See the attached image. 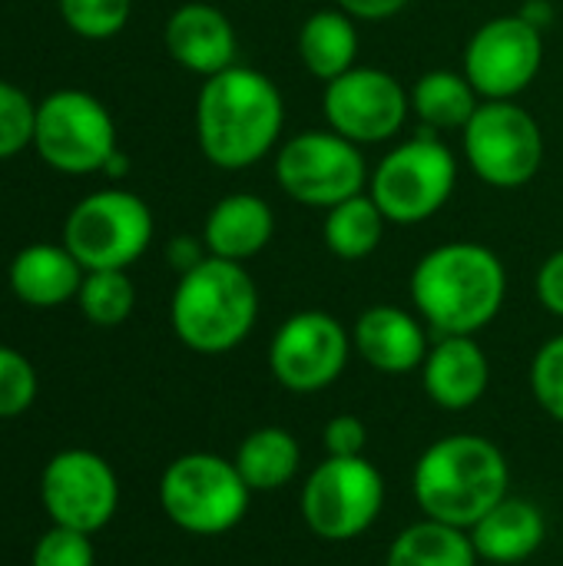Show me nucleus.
I'll list each match as a JSON object with an SVG mask.
<instances>
[{
  "label": "nucleus",
  "mask_w": 563,
  "mask_h": 566,
  "mask_svg": "<svg viewBox=\"0 0 563 566\" xmlns=\"http://www.w3.org/2000/svg\"><path fill=\"white\" fill-rule=\"evenodd\" d=\"M471 172L494 189L528 186L544 163L541 123L514 99H484L461 129Z\"/></svg>",
  "instance_id": "11"
},
{
  "label": "nucleus",
  "mask_w": 563,
  "mask_h": 566,
  "mask_svg": "<svg viewBox=\"0 0 563 566\" xmlns=\"http://www.w3.org/2000/svg\"><path fill=\"white\" fill-rule=\"evenodd\" d=\"M63 23L83 40L116 36L133 13V0H56Z\"/></svg>",
  "instance_id": "28"
},
{
  "label": "nucleus",
  "mask_w": 563,
  "mask_h": 566,
  "mask_svg": "<svg viewBox=\"0 0 563 566\" xmlns=\"http://www.w3.org/2000/svg\"><path fill=\"white\" fill-rule=\"evenodd\" d=\"M458 186V163L435 133H418L378 159L368 196L395 226H418L438 216Z\"/></svg>",
  "instance_id": "6"
},
{
  "label": "nucleus",
  "mask_w": 563,
  "mask_h": 566,
  "mask_svg": "<svg viewBox=\"0 0 563 566\" xmlns=\"http://www.w3.org/2000/svg\"><path fill=\"white\" fill-rule=\"evenodd\" d=\"M411 491L425 517L471 531L511 494V464L491 438L445 434L415 461Z\"/></svg>",
  "instance_id": "3"
},
{
  "label": "nucleus",
  "mask_w": 563,
  "mask_h": 566,
  "mask_svg": "<svg viewBox=\"0 0 563 566\" xmlns=\"http://www.w3.org/2000/svg\"><path fill=\"white\" fill-rule=\"evenodd\" d=\"M531 391L541 411L563 424V335L548 338L531 361Z\"/></svg>",
  "instance_id": "30"
},
{
  "label": "nucleus",
  "mask_w": 563,
  "mask_h": 566,
  "mask_svg": "<svg viewBox=\"0 0 563 566\" xmlns=\"http://www.w3.org/2000/svg\"><path fill=\"white\" fill-rule=\"evenodd\" d=\"M352 348L358 358L382 375L421 371L428 358V325L398 305H372L355 318Z\"/></svg>",
  "instance_id": "17"
},
{
  "label": "nucleus",
  "mask_w": 563,
  "mask_h": 566,
  "mask_svg": "<svg viewBox=\"0 0 563 566\" xmlns=\"http://www.w3.org/2000/svg\"><path fill=\"white\" fill-rule=\"evenodd\" d=\"M86 269L66 245L33 242L10 262V292L30 308H56L76 298Z\"/></svg>",
  "instance_id": "21"
},
{
  "label": "nucleus",
  "mask_w": 563,
  "mask_h": 566,
  "mask_svg": "<svg viewBox=\"0 0 563 566\" xmlns=\"http://www.w3.org/2000/svg\"><path fill=\"white\" fill-rule=\"evenodd\" d=\"M33 123L37 103L13 83L0 80V159H10L20 149L33 146Z\"/></svg>",
  "instance_id": "29"
},
{
  "label": "nucleus",
  "mask_w": 563,
  "mask_h": 566,
  "mask_svg": "<svg viewBox=\"0 0 563 566\" xmlns=\"http://www.w3.org/2000/svg\"><path fill=\"white\" fill-rule=\"evenodd\" d=\"M285 126L279 86L252 66H229L202 80L196 96V139L202 156L226 172L262 163Z\"/></svg>",
  "instance_id": "1"
},
{
  "label": "nucleus",
  "mask_w": 563,
  "mask_h": 566,
  "mask_svg": "<svg viewBox=\"0 0 563 566\" xmlns=\"http://www.w3.org/2000/svg\"><path fill=\"white\" fill-rule=\"evenodd\" d=\"M33 149L56 172H103L106 159L119 149L116 123L103 99H96L93 93L56 90L43 103H37Z\"/></svg>",
  "instance_id": "10"
},
{
  "label": "nucleus",
  "mask_w": 563,
  "mask_h": 566,
  "mask_svg": "<svg viewBox=\"0 0 563 566\" xmlns=\"http://www.w3.org/2000/svg\"><path fill=\"white\" fill-rule=\"evenodd\" d=\"M232 461L252 494H272L295 481L302 468V448L289 428L265 424L242 438Z\"/></svg>",
  "instance_id": "23"
},
{
  "label": "nucleus",
  "mask_w": 563,
  "mask_h": 566,
  "mask_svg": "<svg viewBox=\"0 0 563 566\" xmlns=\"http://www.w3.org/2000/svg\"><path fill=\"white\" fill-rule=\"evenodd\" d=\"M544 30L521 13H504L481 23L465 46V76L481 99H514L541 73Z\"/></svg>",
  "instance_id": "14"
},
{
  "label": "nucleus",
  "mask_w": 563,
  "mask_h": 566,
  "mask_svg": "<svg viewBox=\"0 0 563 566\" xmlns=\"http://www.w3.org/2000/svg\"><path fill=\"white\" fill-rule=\"evenodd\" d=\"M385 226H388V219L382 216L375 199L368 192H358V196L325 209L322 239H325V249L335 259L362 262V259H368L382 245Z\"/></svg>",
  "instance_id": "26"
},
{
  "label": "nucleus",
  "mask_w": 563,
  "mask_h": 566,
  "mask_svg": "<svg viewBox=\"0 0 563 566\" xmlns=\"http://www.w3.org/2000/svg\"><path fill=\"white\" fill-rule=\"evenodd\" d=\"M166 259H169V265H173L179 275H186V272H189V269H196L202 259H209V249H206V242H202V239L176 235V239L166 245Z\"/></svg>",
  "instance_id": "35"
},
{
  "label": "nucleus",
  "mask_w": 563,
  "mask_h": 566,
  "mask_svg": "<svg viewBox=\"0 0 563 566\" xmlns=\"http://www.w3.org/2000/svg\"><path fill=\"white\" fill-rule=\"evenodd\" d=\"M322 109L329 129L358 146H372L388 143L402 133L411 113V93L388 70L352 66L348 73L325 83Z\"/></svg>",
  "instance_id": "13"
},
{
  "label": "nucleus",
  "mask_w": 563,
  "mask_h": 566,
  "mask_svg": "<svg viewBox=\"0 0 563 566\" xmlns=\"http://www.w3.org/2000/svg\"><path fill=\"white\" fill-rule=\"evenodd\" d=\"M481 557L471 544V534L441 521H418L405 527L388 554L385 566H478Z\"/></svg>",
  "instance_id": "25"
},
{
  "label": "nucleus",
  "mask_w": 563,
  "mask_h": 566,
  "mask_svg": "<svg viewBox=\"0 0 563 566\" xmlns=\"http://www.w3.org/2000/svg\"><path fill=\"white\" fill-rule=\"evenodd\" d=\"M295 46H299L302 66L322 83L358 66L355 63L358 60V30H355V20L342 7L315 10L312 17H305V23L299 27Z\"/></svg>",
  "instance_id": "22"
},
{
  "label": "nucleus",
  "mask_w": 563,
  "mask_h": 566,
  "mask_svg": "<svg viewBox=\"0 0 563 566\" xmlns=\"http://www.w3.org/2000/svg\"><path fill=\"white\" fill-rule=\"evenodd\" d=\"M96 554L90 544V534L83 531H70V527H56L46 531L37 547H33V560L30 566H93Z\"/></svg>",
  "instance_id": "32"
},
{
  "label": "nucleus",
  "mask_w": 563,
  "mask_h": 566,
  "mask_svg": "<svg viewBox=\"0 0 563 566\" xmlns=\"http://www.w3.org/2000/svg\"><path fill=\"white\" fill-rule=\"evenodd\" d=\"M76 302H80V312L86 322H93L100 328H116L133 315L136 289H133L126 269H100V272L83 275Z\"/></svg>",
  "instance_id": "27"
},
{
  "label": "nucleus",
  "mask_w": 563,
  "mask_h": 566,
  "mask_svg": "<svg viewBox=\"0 0 563 566\" xmlns=\"http://www.w3.org/2000/svg\"><path fill=\"white\" fill-rule=\"evenodd\" d=\"M538 298L551 315L563 318V249L544 259L538 272Z\"/></svg>",
  "instance_id": "34"
},
{
  "label": "nucleus",
  "mask_w": 563,
  "mask_h": 566,
  "mask_svg": "<svg viewBox=\"0 0 563 566\" xmlns=\"http://www.w3.org/2000/svg\"><path fill=\"white\" fill-rule=\"evenodd\" d=\"M126 172H129V159H126V153H123V149H116V153L106 159L103 176H106V179H123Z\"/></svg>",
  "instance_id": "38"
},
{
  "label": "nucleus",
  "mask_w": 563,
  "mask_h": 566,
  "mask_svg": "<svg viewBox=\"0 0 563 566\" xmlns=\"http://www.w3.org/2000/svg\"><path fill=\"white\" fill-rule=\"evenodd\" d=\"M169 322L189 352L226 355L252 335L259 322V289L242 262L209 255L179 275Z\"/></svg>",
  "instance_id": "4"
},
{
  "label": "nucleus",
  "mask_w": 563,
  "mask_h": 566,
  "mask_svg": "<svg viewBox=\"0 0 563 566\" xmlns=\"http://www.w3.org/2000/svg\"><path fill=\"white\" fill-rule=\"evenodd\" d=\"M425 395L445 411L475 408L491 385V361L475 335H438L421 365Z\"/></svg>",
  "instance_id": "18"
},
{
  "label": "nucleus",
  "mask_w": 563,
  "mask_h": 566,
  "mask_svg": "<svg viewBox=\"0 0 563 566\" xmlns=\"http://www.w3.org/2000/svg\"><path fill=\"white\" fill-rule=\"evenodd\" d=\"M252 491L242 481L236 461L209 451L176 458L159 478L163 514L186 534L219 537L242 524Z\"/></svg>",
  "instance_id": "5"
},
{
  "label": "nucleus",
  "mask_w": 563,
  "mask_h": 566,
  "mask_svg": "<svg viewBox=\"0 0 563 566\" xmlns=\"http://www.w3.org/2000/svg\"><path fill=\"white\" fill-rule=\"evenodd\" d=\"M166 53L196 76H216L229 66H236V27L229 17L202 0H189L176 7L163 27Z\"/></svg>",
  "instance_id": "16"
},
{
  "label": "nucleus",
  "mask_w": 563,
  "mask_h": 566,
  "mask_svg": "<svg viewBox=\"0 0 563 566\" xmlns=\"http://www.w3.org/2000/svg\"><path fill=\"white\" fill-rule=\"evenodd\" d=\"M322 441H325V454L329 458H365L368 428H365V421L358 415H335L325 424Z\"/></svg>",
  "instance_id": "33"
},
{
  "label": "nucleus",
  "mask_w": 563,
  "mask_h": 566,
  "mask_svg": "<svg viewBox=\"0 0 563 566\" xmlns=\"http://www.w3.org/2000/svg\"><path fill=\"white\" fill-rule=\"evenodd\" d=\"M272 235H275L272 206L256 192L222 196L202 222V242L209 255L229 262L256 259L272 242Z\"/></svg>",
  "instance_id": "20"
},
{
  "label": "nucleus",
  "mask_w": 563,
  "mask_h": 566,
  "mask_svg": "<svg viewBox=\"0 0 563 566\" xmlns=\"http://www.w3.org/2000/svg\"><path fill=\"white\" fill-rule=\"evenodd\" d=\"M352 20H388L402 13L411 0H335Z\"/></svg>",
  "instance_id": "36"
},
{
  "label": "nucleus",
  "mask_w": 563,
  "mask_h": 566,
  "mask_svg": "<svg viewBox=\"0 0 563 566\" xmlns=\"http://www.w3.org/2000/svg\"><path fill=\"white\" fill-rule=\"evenodd\" d=\"M153 212L129 189H96L83 196L66 222L63 245L86 272L100 269H129L153 242Z\"/></svg>",
  "instance_id": "7"
},
{
  "label": "nucleus",
  "mask_w": 563,
  "mask_h": 566,
  "mask_svg": "<svg viewBox=\"0 0 563 566\" xmlns=\"http://www.w3.org/2000/svg\"><path fill=\"white\" fill-rule=\"evenodd\" d=\"M508 298V269L481 242H445L425 252L411 272V302L435 335H478Z\"/></svg>",
  "instance_id": "2"
},
{
  "label": "nucleus",
  "mask_w": 563,
  "mask_h": 566,
  "mask_svg": "<svg viewBox=\"0 0 563 566\" xmlns=\"http://www.w3.org/2000/svg\"><path fill=\"white\" fill-rule=\"evenodd\" d=\"M40 497L56 527L70 531H103L119 507V481L113 468L83 448L60 451L40 481Z\"/></svg>",
  "instance_id": "15"
},
{
  "label": "nucleus",
  "mask_w": 563,
  "mask_h": 566,
  "mask_svg": "<svg viewBox=\"0 0 563 566\" xmlns=\"http://www.w3.org/2000/svg\"><path fill=\"white\" fill-rule=\"evenodd\" d=\"M411 93V113L431 129V133H448V129H465L478 106L484 103L471 80L458 70H428L415 80Z\"/></svg>",
  "instance_id": "24"
},
{
  "label": "nucleus",
  "mask_w": 563,
  "mask_h": 566,
  "mask_svg": "<svg viewBox=\"0 0 563 566\" xmlns=\"http://www.w3.org/2000/svg\"><path fill=\"white\" fill-rule=\"evenodd\" d=\"M33 398H37L33 365L20 352L0 345V418L23 415L33 405Z\"/></svg>",
  "instance_id": "31"
},
{
  "label": "nucleus",
  "mask_w": 563,
  "mask_h": 566,
  "mask_svg": "<svg viewBox=\"0 0 563 566\" xmlns=\"http://www.w3.org/2000/svg\"><path fill=\"white\" fill-rule=\"evenodd\" d=\"M468 534L484 564H524L528 557H534L544 547L548 517L534 501L508 494Z\"/></svg>",
  "instance_id": "19"
},
{
  "label": "nucleus",
  "mask_w": 563,
  "mask_h": 566,
  "mask_svg": "<svg viewBox=\"0 0 563 566\" xmlns=\"http://www.w3.org/2000/svg\"><path fill=\"white\" fill-rule=\"evenodd\" d=\"M352 352V332L335 315L305 308L275 328L269 371L292 395H319L345 375Z\"/></svg>",
  "instance_id": "12"
},
{
  "label": "nucleus",
  "mask_w": 563,
  "mask_h": 566,
  "mask_svg": "<svg viewBox=\"0 0 563 566\" xmlns=\"http://www.w3.org/2000/svg\"><path fill=\"white\" fill-rule=\"evenodd\" d=\"M521 17L528 23H534L538 30H548L554 23V7H551V0H528V7L521 10Z\"/></svg>",
  "instance_id": "37"
},
{
  "label": "nucleus",
  "mask_w": 563,
  "mask_h": 566,
  "mask_svg": "<svg viewBox=\"0 0 563 566\" xmlns=\"http://www.w3.org/2000/svg\"><path fill=\"white\" fill-rule=\"evenodd\" d=\"M368 176L362 146L335 129H302L275 156V182L282 192L312 209H332L368 192Z\"/></svg>",
  "instance_id": "9"
},
{
  "label": "nucleus",
  "mask_w": 563,
  "mask_h": 566,
  "mask_svg": "<svg viewBox=\"0 0 563 566\" xmlns=\"http://www.w3.org/2000/svg\"><path fill=\"white\" fill-rule=\"evenodd\" d=\"M302 521L329 541L345 544L362 537L385 507V478L368 458H325L302 484Z\"/></svg>",
  "instance_id": "8"
}]
</instances>
